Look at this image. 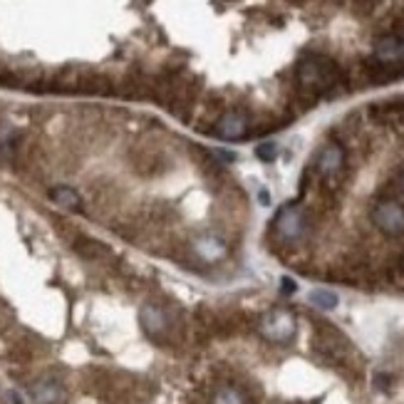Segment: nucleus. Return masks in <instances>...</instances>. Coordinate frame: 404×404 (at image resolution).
Instances as JSON below:
<instances>
[{
	"label": "nucleus",
	"mask_w": 404,
	"mask_h": 404,
	"mask_svg": "<svg viewBox=\"0 0 404 404\" xmlns=\"http://www.w3.org/2000/svg\"><path fill=\"white\" fill-rule=\"evenodd\" d=\"M348 77L342 72L340 65L328 55H317L310 52L295 67V89L308 92L317 100H335L340 94L348 92Z\"/></svg>",
	"instance_id": "obj_1"
},
{
	"label": "nucleus",
	"mask_w": 404,
	"mask_h": 404,
	"mask_svg": "<svg viewBox=\"0 0 404 404\" xmlns=\"http://www.w3.org/2000/svg\"><path fill=\"white\" fill-rule=\"evenodd\" d=\"M315 171L325 189H335L345 179V149L340 142H328L315 156Z\"/></svg>",
	"instance_id": "obj_2"
},
{
	"label": "nucleus",
	"mask_w": 404,
	"mask_h": 404,
	"mask_svg": "<svg viewBox=\"0 0 404 404\" xmlns=\"http://www.w3.org/2000/svg\"><path fill=\"white\" fill-rule=\"evenodd\" d=\"M312 348H315L317 354H323V357H328L330 362H337V365L350 360V354H352V345L348 342V337L332 325H320L315 330Z\"/></svg>",
	"instance_id": "obj_3"
},
{
	"label": "nucleus",
	"mask_w": 404,
	"mask_h": 404,
	"mask_svg": "<svg viewBox=\"0 0 404 404\" xmlns=\"http://www.w3.org/2000/svg\"><path fill=\"white\" fill-rule=\"evenodd\" d=\"M372 224L390 238L404 236V204L397 199H379L372 206Z\"/></svg>",
	"instance_id": "obj_4"
},
{
	"label": "nucleus",
	"mask_w": 404,
	"mask_h": 404,
	"mask_svg": "<svg viewBox=\"0 0 404 404\" xmlns=\"http://www.w3.org/2000/svg\"><path fill=\"white\" fill-rule=\"evenodd\" d=\"M273 228L278 233L280 241L286 243H295L305 236V231H308V218H305V211L300 209L298 204H288L283 206L278 211L273 221Z\"/></svg>",
	"instance_id": "obj_5"
},
{
	"label": "nucleus",
	"mask_w": 404,
	"mask_h": 404,
	"mask_svg": "<svg viewBox=\"0 0 404 404\" xmlns=\"http://www.w3.org/2000/svg\"><path fill=\"white\" fill-rule=\"evenodd\" d=\"M258 330H261V335L270 342H288L293 340L295 335V330H298V323H295V317L293 312L288 310H270L261 317V323H258Z\"/></svg>",
	"instance_id": "obj_6"
},
{
	"label": "nucleus",
	"mask_w": 404,
	"mask_h": 404,
	"mask_svg": "<svg viewBox=\"0 0 404 404\" xmlns=\"http://www.w3.org/2000/svg\"><path fill=\"white\" fill-rule=\"evenodd\" d=\"M213 134L218 139H226V142H238V139H246L251 134V119L241 109H231L224 112L221 117L213 122Z\"/></svg>",
	"instance_id": "obj_7"
},
{
	"label": "nucleus",
	"mask_w": 404,
	"mask_h": 404,
	"mask_svg": "<svg viewBox=\"0 0 404 404\" xmlns=\"http://www.w3.org/2000/svg\"><path fill=\"white\" fill-rule=\"evenodd\" d=\"M360 72L367 85H390L404 77V63H379L374 57H365L360 65Z\"/></svg>",
	"instance_id": "obj_8"
},
{
	"label": "nucleus",
	"mask_w": 404,
	"mask_h": 404,
	"mask_svg": "<svg viewBox=\"0 0 404 404\" xmlns=\"http://www.w3.org/2000/svg\"><path fill=\"white\" fill-rule=\"evenodd\" d=\"M142 328L147 330V335L151 340L162 342L164 335H169V315L167 310H162L159 305H144L142 308Z\"/></svg>",
	"instance_id": "obj_9"
},
{
	"label": "nucleus",
	"mask_w": 404,
	"mask_h": 404,
	"mask_svg": "<svg viewBox=\"0 0 404 404\" xmlns=\"http://www.w3.org/2000/svg\"><path fill=\"white\" fill-rule=\"evenodd\" d=\"M193 253L206 263H216V261H221V258H226L228 246H226L216 233H201V236L193 238Z\"/></svg>",
	"instance_id": "obj_10"
},
{
	"label": "nucleus",
	"mask_w": 404,
	"mask_h": 404,
	"mask_svg": "<svg viewBox=\"0 0 404 404\" xmlns=\"http://www.w3.org/2000/svg\"><path fill=\"white\" fill-rule=\"evenodd\" d=\"M374 60L379 63H402L404 57V43L399 35H392V32H385L374 40Z\"/></svg>",
	"instance_id": "obj_11"
},
{
	"label": "nucleus",
	"mask_w": 404,
	"mask_h": 404,
	"mask_svg": "<svg viewBox=\"0 0 404 404\" xmlns=\"http://www.w3.org/2000/svg\"><path fill=\"white\" fill-rule=\"evenodd\" d=\"M30 394L35 404H60V399H63V387L57 385L55 379L43 377L32 385Z\"/></svg>",
	"instance_id": "obj_12"
},
{
	"label": "nucleus",
	"mask_w": 404,
	"mask_h": 404,
	"mask_svg": "<svg viewBox=\"0 0 404 404\" xmlns=\"http://www.w3.org/2000/svg\"><path fill=\"white\" fill-rule=\"evenodd\" d=\"M77 92L109 94L112 92V80L105 75H97V72H87V75H80V89H77Z\"/></svg>",
	"instance_id": "obj_13"
},
{
	"label": "nucleus",
	"mask_w": 404,
	"mask_h": 404,
	"mask_svg": "<svg viewBox=\"0 0 404 404\" xmlns=\"http://www.w3.org/2000/svg\"><path fill=\"white\" fill-rule=\"evenodd\" d=\"M50 199L55 201L57 206H63V209H80V193L75 189L70 187H55L50 191Z\"/></svg>",
	"instance_id": "obj_14"
},
{
	"label": "nucleus",
	"mask_w": 404,
	"mask_h": 404,
	"mask_svg": "<svg viewBox=\"0 0 404 404\" xmlns=\"http://www.w3.org/2000/svg\"><path fill=\"white\" fill-rule=\"evenodd\" d=\"M310 303L315 305L317 310H335L337 295L332 290H312L310 293Z\"/></svg>",
	"instance_id": "obj_15"
},
{
	"label": "nucleus",
	"mask_w": 404,
	"mask_h": 404,
	"mask_svg": "<svg viewBox=\"0 0 404 404\" xmlns=\"http://www.w3.org/2000/svg\"><path fill=\"white\" fill-rule=\"evenodd\" d=\"M213 404H246V399L236 387H221L213 394Z\"/></svg>",
	"instance_id": "obj_16"
},
{
	"label": "nucleus",
	"mask_w": 404,
	"mask_h": 404,
	"mask_svg": "<svg viewBox=\"0 0 404 404\" xmlns=\"http://www.w3.org/2000/svg\"><path fill=\"white\" fill-rule=\"evenodd\" d=\"M77 251H80L82 255H89V258H100V255H105V246L97 241H89V238H80L77 241Z\"/></svg>",
	"instance_id": "obj_17"
},
{
	"label": "nucleus",
	"mask_w": 404,
	"mask_h": 404,
	"mask_svg": "<svg viewBox=\"0 0 404 404\" xmlns=\"http://www.w3.org/2000/svg\"><path fill=\"white\" fill-rule=\"evenodd\" d=\"M255 156H258L261 162L270 164V162H275V156H278V147L266 142V144H261V147H255Z\"/></svg>",
	"instance_id": "obj_18"
},
{
	"label": "nucleus",
	"mask_w": 404,
	"mask_h": 404,
	"mask_svg": "<svg viewBox=\"0 0 404 404\" xmlns=\"http://www.w3.org/2000/svg\"><path fill=\"white\" fill-rule=\"evenodd\" d=\"M10 317H13L10 310H8L6 305H0V330H6L8 325H10Z\"/></svg>",
	"instance_id": "obj_19"
},
{
	"label": "nucleus",
	"mask_w": 404,
	"mask_h": 404,
	"mask_svg": "<svg viewBox=\"0 0 404 404\" xmlns=\"http://www.w3.org/2000/svg\"><path fill=\"white\" fill-rule=\"evenodd\" d=\"M280 286H283V293H286V295H290V293L298 290V286H295V280H290V278H283V280H280Z\"/></svg>",
	"instance_id": "obj_20"
},
{
	"label": "nucleus",
	"mask_w": 404,
	"mask_h": 404,
	"mask_svg": "<svg viewBox=\"0 0 404 404\" xmlns=\"http://www.w3.org/2000/svg\"><path fill=\"white\" fill-rule=\"evenodd\" d=\"M261 204H268V193H266V189H261Z\"/></svg>",
	"instance_id": "obj_21"
},
{
	"label": "nucleus",
	"mask_w": 404,
	"mask_h": 404,
	"mask_svg": "<svg viewBox=\"0 0 404 404\" xmlns=\"http://www.w3.org/2000/svg\"><path fill=\"white\" fill-rule=\"evenodd\" d=\"M402 43H404V38H402Z\"/></svg>",
	"instance_id": "obj_22"
}]
</instances>
